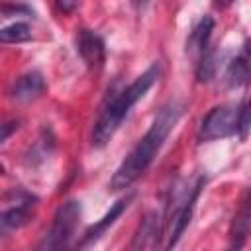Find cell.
Segmentation results:
<instances>
[{"mask_svg": "<svg viewBox=\"0 0 251 251\" xmlns=\"http://www.w3.org/2000/svg\"><path fill=\"white\" fill-rule=\"evenodd\" d=\"M182 112H184V104L178 100H169L167 104L161 106L153 124L145 131V135L135 143V147L127 153V157L122 161V165L112 175L110 190L118 192V190L129 188L149 169V165L161 151L163 143L167 141L169 133L175 129L176 122L180 120Z\"/></svg>", "mask_w": 251, "mask_h": 251, "instance_id": "1", "label": "cell"}, {"mask_svg": "<svg viewBox=\"0 0 251 251\" xmlns=\"http://www.w3.org/2000/svg\"><path fill=\"white\" fill-rule=\"evenodd\" d=\"M159 75H161V65L159 63H153L133 82H129L127 86H124L118 92H112V96L102 106V110H100V114H98V118L94 122V127H92V145L96 149L104 147L114 137V133L120 129L122 122L127 118V114L131 112V108L159 80Z\"/></svg>", "mask_w": 251, "mask_h": 251, "instance_id": "2", "label": "cell"}, {"mask_svg": "<svg viewBox=\"0 0 251 251\" xmlns=\"http://www.w3.org/2000/svg\"><path fill=\"white\" fill-rule=\"evenodd\" d=\"M206 184L204 175H194L190 178H178L169 190V198L159 222L157 245L163 241V251H173L180 241L184 229L192 220L196 200Z\"/></svg>", "mask_w": 251, "mask_h": 251, "instance_id": "3", "label": "cell"}, {"mask_svg": "<svg viewBox=\"0 0 251 251\" xmlns=\"http://www.w3.org/2000/svg\"><path fill=\"white\" fill-rule=\"evenodd\" d=\"M80 220V202L67 200L61 204L53 216V224L45 237L41 239L37 251H69L73 243V235L76 231Z\"/></svg>", "mask_w": 251, "mask_h": 251, "instance_id": "4", "label": "cell"}, {"mask_svg": "<svg viewBox=\"0 0 251 251\" xmlns=\"http://www.w3.org/2000/svg\"><path fill=\"white\" fill-rule=\"evenodd\" d=\"M239 104H220L214 106L200 122L198 137L202 141H216L237 133Z\"/></svg>", "mask_w": 251, "mask_h": 251, "instance_id": "5", "label": "cell"}, {"mask_svg": "<svg viewBox=\"0 0 251 251\" xmlns=\"http://www.w3.org/2000/svg\"><path fill=\"white\" fill-rule=\"evenodd\" d=\"M76 53L80 55L82 63L90 69V71H100L104 67L106 61V45L104 39L100 37V33H96L94 29H78L76 33Z\"/></svg>", "mask_w": 251, "mask_h": 251, "instance_id": "6", "label": "cell"}, {"mask_svg": "<svg viewBox=\"0 0 251 251\" xmlns=\"http://www.w3.org/2000/svg\"><path fill=\"white\" fill-rule=\"evenodd\" d=\"M33 202L35 200L31 196H25V198L14 202V206L0 210V237H6L31 222V218L35 214Z\"/></svg>", "mask_w": 251, "mask_h": 251, "instance_id": "7", "label": "cell"}, {"mask_svg": "<svg viewBox=\"0 0 251 251\" xmlns=\"http://www.w3.org/2000/svg\"><path fill=\"white\" fill-rule=\"evenodd\" d=\"M214 18L212 16H202L190 29L188 37H186V55L194 61H198L208 49H210V37H212V31H214Z\"/></svg>", "mask_w": 251, "mask_h": 251, "instance_id": "8", "label": "cell"}, {"mask_svg": "<svg viewBox=\"0 0 251 251\" xmlns=\"http://www.w3.org/2000/svg\"><path fill=\"white\" fill-rule=\"evenodd\" d=\"M249 235V192L245 190L239 210L235 212L229 227V237H227V251H241L247 243Z\"/></svg>", "mask_w": 251, "mask_h": 251, "instance_id": "9", "label": "cell"}, {"mask_svg": "<svg viewBox=\"0 0 251 251\" xmlns=\"http://www.w3.org/2000/svg\"><path fill=\"white\" fill-rule=\"evenodd\" d=\"M45 92V78L39 71L24 73L12 86V98L18 102H31L37 100Z\"/></svg>", "mask_w": 251, "mask_h": 251, "instance_id": "10", "label": "cell"}, {"mask_svg": "<svg viewBox=\"0 0 251 251\" xmlns=\"http://www.w3.org/2000/svg\"><path fill=\"white\" fill-rule=\"evenodd\" d=\"M133 198V194H127L126 198H120L106 214H104V218L100 220V222H96L94 226H90L86 231H84V235H82V239H80V247H84V245H88V243H92V241H96V239H100L102 237V233L122 216V212L127 208V204H129V200Z\"/></svg>", "mask_w": 251, "mask_h": 251, "instance_id": "11", "label": "cell"}, {"mask_svg": "<svg viewBox=\"0 0 251 251\" xmlns=\"http://www.w3.org/2000/svg\"><path fill=\"white\" fill-rule=\"evenodd\" d=\"M247 78H249V45L243 43L239 55H235V59L227 65L226 82L229 88H237V86H243Z\"/></svg>", "mask_w": 251, "mask_h": 251, "instance_id": "12", "label": "cell"}, {"mask_svg": "<svg viewBox=\"0 0 251 251\" xmlns=\"http://www.w3.org/2000/svg\"><path fill=\"white\" fill-rule=\"evenodd\" d=\"M157 235H159V216L155 214H147L133 237L131 243V251H145L149 243L157 245Z\"/></svg>", "mask_w": 251, "mask_h": 251, "instance_id": "13", "label": "cell"}, {"mask_svg": "<svg viewBox=\"0 0 251 251\" xmlns=\"http://www.w3.org/2000/svg\"><path fill=\"white\" fill-rule=\"evenodd\" d=\"M27 39H31V27L25 22H14L0 27V43H22Z\"/></svg>", "mask_w": 251, "mask_h": 251, "instance_id": "14", "label": "cell"}, {"mask_svg": "<svg viewBox=\"0 0 251 251\" xmlns=\"http://www.w3.org/2000/svg\"><path fill=\"white\" fill-rule=\"evenodd\" d=\"M218 53L214 49H208L198 61H196V78L198 82H208L214 78L216 69H218Z\"/></svg>", "mask_w": 251, "mask_h": 251, "instance_id": "15", "label": "cell"}, {"mask_svg": "<svg viewBox=\"0 0 251 251\" xmlns=\"http://www.w3.org/2000/svg\"><path fill=\"white\" fill-rule=\"evenodd\" d=\"M249 131V106H247V98H243L239 102V120H237V135L241 139L247 137Z\"/></svg>", "mask_w": 251, "mask_h": 251, "instance_id": "16", "label": "cell"}, {"mask_svg": "<svg viewBox=\"0 0 251 251\" xmlns=\"http://www.w3.org/2000/svg\"><path fill=\"white\" fill-rule=\"evenodd\" d=\"M18 129V122L10 120V122H0V145Z\"/></svg>", "mask_w": 251, "mask_h": 251, "instance_id": "17", "label": "cell"}, {"mask_svg": "<svg viewBox=\"0 0 251 251\" xmlns=\"http://www.w3.org/2000/svg\"><path fill=\"white\" fill-rule=\"evenodd\" d=\"M57 6H59V8L63 10V12H69V10H73V8H76V4H69V2H59Z\"/></svg>", "mask_w": 251, "mask_h": 251, "instance_id": "18", "label": "cell"}, {"mask_svg": "<svg viewBox=\"0 0 251 251\" xmlns=\"http://www.w3.org/2000/svg\"><path fill=\"white\" fill-rule=\"evenodd\" d=\"M0 175H2V167H0Z\"/></svg>", "mask_w": 251, "mask_h": 251, "instance_id": "19", "label": "cell"}]
</instances>
